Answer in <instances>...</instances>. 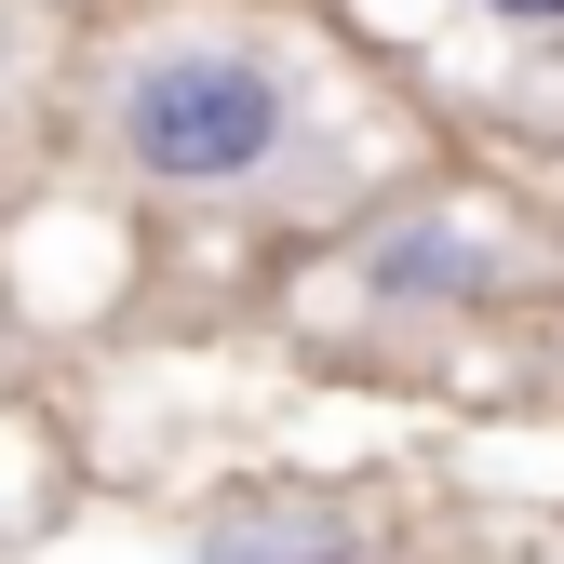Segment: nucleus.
<instances>
[{"label": "nucleus", "mask_w": 564, "mask_h": 564, "mask_svg": "<svg viewBox=\"0 0 564 564\" xmlns=\"http://www.w3.org/2000/svg\"><path fill=\"white\" fill-rule=\"evenodd\" d=\"M296 149H310L296 54L256 41V28H162V41H134L121 82H108V162L134 188H162V202L269 188Z\"/></svg>", "instance_id": "nucleus-1"}, {"label": "nucleus", "mask_w": 564, "mask_h": 564, "mask_svg": "<svg viewBox=\"0 0 564 564\" xmlns=\"http://www.w3.org/2000/svg\"><path fill=\"white\" fill-rule=\"evenodd\" d=\"M336 551H349V524H336L323 498H256L202 564H336Z\"/></svg>", "instance_id": "nucleus-2"}, {"label": "nucleus", "mask_w": 564, "mask_h": 564, "mask_svg": "<svg viewBox=\"0 0 564 564\" xmlns=\"http://www.w3.org/2000/svg\"><path fill=\"white\" fill-rule=\"evenodd\" d=\"M484 14H511V28H564V0H484Z\"/></svg>", "instance_id": "nucleus-3"}]
</instances>
